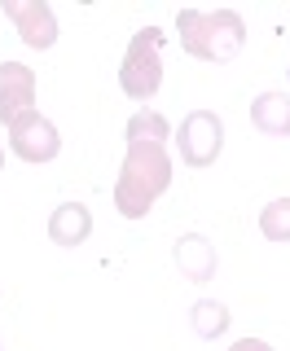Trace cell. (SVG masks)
I'll use <instances>...</instances> for the list:
<instances>
[{"label": "cell", "mask_w": 290, "mask_h": 351, "mask_svg": "<svg viewBox=\"0 0 290 351\" xmlns=\"http://www.w3.org/2000/svg\"><path fill=\"white\" fill-rule=\"evenodd\" d=\"M172 128L159 110H137L128 119V158L115 180V211L124 219H145L154 202L172 184V158H167Z\"/></svg>", "instance_id": "6da1fadb"}, {"label": "cell", "mask_w": 290, "mask_h": 351, "mask_svg": "<svg viewBox=\"0 0 290 351\" xmlns=\"http://www.w3.org/2000/svg\"><path fill=\"white\" fill-rule=\"evenodd\" d=\"M176 31L185 53L198 62H233L247 44V22L238 9H181Z\"/></svg>", "instance_id": "7a4b0ae2"}, {"label": "cell", "mask_w": 290, "mask_h": 351, "mask_svg": "<svg viewBox=\"0 0 290 351\" xmlns=\"http://www.w3.org/2000/svg\"><path fill=\"white\" fill-rule=\"evenodd\" d=\"M159 49H163V31L159 27H141L137 36L128 40V53H124V66H119V88H124L128 101H150L163 84V62H159Z\"/></svg>", "instance_id": "3957f363"}, {"label": "cell", "mask_w": 290, "mask_h": 351, "mask_svg": "<svg viewBox=\"0 0 290 351\" xmlns=\"http://www.w3.org/2000/svg\"><path fill=\"white\" fill-rule=\"evenodd\" d=\"M176 149H181V162L194 171L211 167L225 149V123H220L216 110H194V114L181 119V132H176Z\"/></svg>", "instance_id": "277c9868"}, {"label": "cell", "mask_w": 290, "mask_h": 351, "mask_svg": "<svg viewBox=\"0 0 290 351\" xmlns=\"http://www.w3.org/2000/svg\"><path fill=\"white\" fill-rule=\"evenodd\" d=\"M9 149H14L22 162H53L62 154V136L40 110H27L22 119L9 123Z\"/></svg>", "instance_id": "5b68a950"}, {"label": "cell", "mask_w": 290, "mask_h": 351, "mask_svg": "<svg viewBox=\"0 0 290 351\" xmlns=\"http://www.w3.org/2000/svg\"><path fill=\"white\" fill-rule=\"evenodd\" d=\"M0 9H5V18L18 27V36L27 49H53L58 44V14H53L49 0H0Z\"/></svg>", "instance_id": "8992f818"}, {"label": "cell", "mask_w": 290, "mask_h": 351, "mask_svg": "<svg viewBox=\"0 0 290 351\" xmlns=\"http://www.w3.org/2000/svg\"><path fill=\"white\" fill-rule=\"evenodd\" d=\"M36 110V71L22 62H0V123H14Z\"/></svg>", "instance_id": "52a82bcc"}, {"label": "cell", "mask_w": 290, "mask_h": 351, "mask_svg": "<svg viewBox=\"0 0 290 351\" xmlns=\"http://www.w3.org/2000/svg\"><path fill=\"white\" fill-rule=\"evenodd\" d=\"M88 233H93V211L84 202H62L58 211L49 215V241L53 246H84Z\"/></svg>", "instance_id": "ba28073f"}, {"label": "cell", "mask_w": 290, "mask_h": 351, "mask_svg": "<svg viewBox=\"0 0 290 351\" xmlns=\"http://www.w3.org/2000/svg\"><path fill=\"white\" fill-rule=\"evenodd\" d=\"M172 259H176V268H181L189 281H211L216 277V246H211L203 233H185L181 241H176Z\"/></svg>", "instance_id": "9c48e42d"}, {"label": "cell", "mask_w": 290, "mask_h": 351, "mask_svg": "<svg viewBox=\"0 0 290 351\" xmlns=\"http://www.w3.org/2000/svg\"><path fill=\"white\" fill-rule=\"evenodd\" d=\"M251 123L264 136H290V97L286 93H260L251 101Z\"/></svg>", "instance_id": "30bf717a"}, {"label": "cell", "mask_w": 290, "mask_h": 351, "mask_svg": "<svg viewBox=\"0 0 290 351\" xmlns=\"http://www.w3.org/2000/svg\"><path fill=\"white\" fill-rule=\"evenodd\" d=\"M260 233L269 241H290V197H273L260 211Z\"/></svg>", "instance_id": "8fae6325"}, {"label": "cell", "mask_w": 290, "mask_h": 351, "mask_svg": "<svg viewBox=\"0 0 290 351\" xmlns=\"http://www.w3.org/2000/svg\"><path fill=\"white\" fill-rule=\"evenodd\" d=\"M194 329H198L203 338L225 334V329H229V307H225V303H211V299L194 303Z\"/></svg>", "instance_id": "7c38bea8"}, {"label": "cell", "mask_w": 290, "mask_h": 351, "mask_svg": "<svg viewBox=\"0 0 290 351\" xmlns=\"http://www.w3.org/2000/svg\"><path fill=\"white\" fill-rule=\"evenodd\" d=\"M229 351H273V347L264 343V338H238V343H233Z\"/></svg>", "instance_id": "4fadbf2b"}, {"label": "cell", "mask_w": 290, "mask_h": 351, "mask_svg": "<svg viewBox=\"0 0 290 351\" xmlns=\"http://www.w3.org/2000/svg\"><path fill=\"white\" fill-rule=\"evenodd\" d=\"M0 167H5V149H0Z\"/></svg>", "instance_id": "5bb4252c"}]
</instances>
